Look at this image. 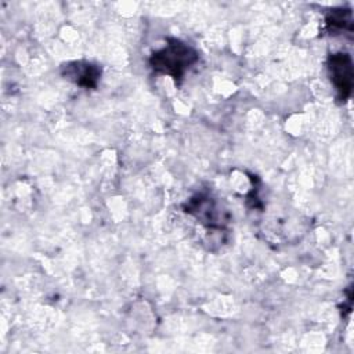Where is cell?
Segmentation results:
<instances>
[{
	"mask_svg": "<svg viewBox=\"0 0 354 354\" xmlns=\"http://www.w3.org/2000/svg\"><path fill=\"white\" fill-rule=\"evenodd\" d=\"M326 24L332 29H344L347 25H351V12L348 10H333L326 18Z\"/></svg>",
	"mask_w": 354,
	"mask_h": 354,
	"instance_id": "obj_4",
	"label": "cell"
},
{
	"mask_svg": "<svg viewBox=\"0 0 354 354\" xmlns=\"http://www.w3.org/2000/svg\"><path fill=\"white\" fill-rule=\"evenodd\" d=\"M196 61V51L177 39L167 40V44L149 58V64L155 72L169 75L174 80H180Z\"/></svg>",
	"mask_w": 354,
	"mask_h": 354,
	"instance_id": "obj_1",
	"label": "cell"
},
{
	"mask_svg": "<svg viewBox=\"0 0 354 354\" xmlns=\"http://www.w3.org/2000/svg\"><path fill=\"white\" fill-rule=\"evenodd\" d=\"M328 73L339 100L346 101L353 88V62L350 55L346 53L330 54L328 58Z\"/></svg>",
	"mask_w": 354,
	"mask_h": 354,
	"instance_id": "obj_2",
	"label": "cell"
},
{
	"mask_svg": "<svg viewBox=\"0 0 354 354\" xmlns=\"http://www.w3.org/2000/svg\"><path fill=\"white\" fill-rule=\"evenodd\" d=\"M64 68L66 69L65 76L68 79H72L76 84L86 88L95 87L101 75L100 68L90 62H72Z\"/></svg>",
	"mask_w": 354,
	"mask_h": 354,
	"instance_id": "obj_3",
	"label": "cell"
}]
</instances>
